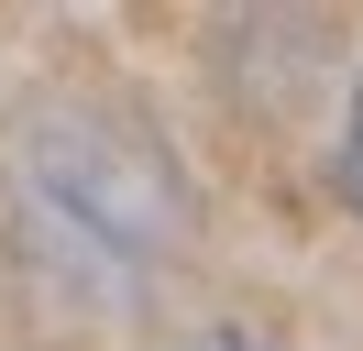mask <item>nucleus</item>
I'll list each match as a JSON object with an SVG mask.
<instances>
[{
  "instance_id": "1",
  "label": "nucleus",
  "mask_w": 363,
  "mask_h": 351,
  "mask_svg": "<svg viewBox=\"0 0 363 351\" xmlns=\"http://www.w3.org/2000/svg\"><path fill=\"white\" fill-rule=\"evenodd\" d=\"M341 187H352V209H363V88H352V132H341Z\"/></svg>"
}]
</instances>
